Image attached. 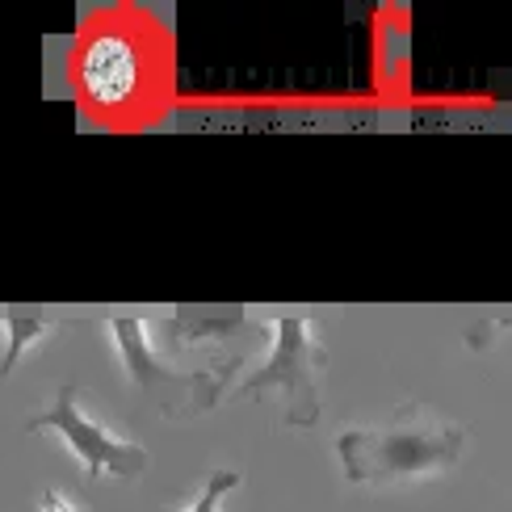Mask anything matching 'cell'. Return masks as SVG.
<instances>
[{
  "label": "cell",
  "instance_id": "cell-1",
  "mask_svg": "<svg viewBox=\"0 0 512 512\" xmlns=\"http://www.w3.org/2000/svg\"><path fill=\"white\" fill-rule=\"evenodd\" d=\"M462 441V424L424 412L420 403H399L382 424L340 433L336 458L349 483L395 487L450 471L462 458Z\"/></svg>",
  "mask_w": 512,
  "mask_h": 512
},
{
  "label": "cell",
  "instance_id": "cell-2",
  "mask_svg": "<svg viewBox=\"0 0 512 512\" xmlns=\"http://www.w3.org/2000/svg\"><path fill=\"white\" fill-rule=\"evenodd\" d=\"M110 332H114V345L126 374H131L135 387L156 403V412L164 420H189L206 408H215L223 399L231 374L244 361V353H231L227 361L210 370H173L168 361L160 357L156 340H152V324L139 315H114L110 319Z\"/></svg>",
  "mask_w": 512,
  "mask_h": 512
},
{
  "label": "cell",
  "instance_id": "cell-3",
  "mask_svg": "<svg viewBox=\"0 0 512 512\" xmlns=\"http://www.w3.org/2000/svg\"><path fill=\"white\" fill-rule=\"evenodd\" d=\"M269 332V357L261 361V370H252L244 378V395L261 391H282L286 412L282 420L290 429H311L319 420V387L315 374L324 370L328 349L315 332V319L307 311H277L265 319Z\"/></svg>",
  "mask_w": 512,
  "mask_h": 512
},
{
  "label": "cell",
  "instance_id": "cell-4",
  "mask_svg": "<svg viewBox=\"0 0 512 512\" xmlns=\"http://www.w3.org/2000/svg\"><path fill=\"white\" fill-rule=\"evenodd\" d=\"M72 76L80 97L101 114H122L139 105L152 80V55H147V34L135 26L105 17L101 26H93L80 38Z\"/></svg>",
  "mask_w": 512,
  "mask_h": 512
},
{
  "label": "cell",
  "instance_id": "cell-5",
  "mask_svg": "<svg viewBox=\"0 0 512 512\" xmlns=\"http://www.w3.org/2000/svg\"><path fill=\"white\" fill-rule=\"evenodd\" d=\"M38 429L59 433L63 441H68V450L76 454L80 471H84V479H89V483H97L105 475L135 479V475L147 471V462H152L139 441L114 433L110 424H101L89 408H84L76 382H63V387L55 391V399H51V408L38 412L26 424V433H38Z\"/></svg>",
  "mask_w": 512,
  "mask_h": 512
},
{
  "label": "cell",
  "instance_id": "cell-6",
  "mask_svg": "<svg viewBox=\"0 0 512 512\" xmlns=\"http://www.w3.org/2000/svg\"><path fill=\"white\" fill-rule=\"evenodd\" d=\"M59 324H63L59 315H21V311L0 315V345H5V349H0V378L17 366L21 353L42 345L47 332H55Z\"/></svg>",
  "mask_w": 512,
  "mask_h": 512
},
{
  "label": "cell",
  "instance_id": "cell-7",
  "mask_svg": "<svg viewBox=\"0 0 512 512\" xmlns=\"http://www.w3.org/2000/svg\"><path fill=\"white\" fill-rule=\"evenodd\" d=\"M164 328L173 332L177 349H181V345H198V340H219L227 332L252 328V324H248L240 311H219V315H210V311H185L177 319H164Z\"/></svg>",
  "mask_w": 512,
  "mask_h": 512
},
{
  "label": "cell",
  "instance_id": "cell-8",
  "mask_svg": "<svg viewBox=\"0 0 512 512\" xmlns=\"http://www.w3.org/2000/svg\"><path fill=\"white\" fill-rule=\"evenodd\" d=\"M244 483V475L240 471H215L206 483H202V492L185 504V512H223V504H227V496L236 492V487Z\"/></svg>",
  "mask_w": 512,
  "mask_h": 512
},
{
  "label": "cell",
  "instance_id": "cell-9",
  "mask_svg": "<svg viewBox=\"0 0 512 512\" xmlns=\"http://www.w3.org/2000/svg\"><path fill=\"white\" fill-rule=\"evenodd\" d=\"M496 328H508V319H487V324H475L471 332H466V345H471V349H487V345H492V332Z\"/></svg>",
  "mask_w": 512,
  "mask_h": 512
},
{
  "label": "cell",
  "instance_id": "cell-10",
  "mask_svg": "<svg viewBox=\"0 0 512 512\" xmlns=\"http://www.w3.org/2000/svg\"><path fill=\"white\" fill-rule=\"evenodd\" d=\"M42 512H76V504L63 496V492H55V487H47V492H42Z\"/></svg>",
  "mask_w": 512,
  "mask_h": 512
}]
</instances>
